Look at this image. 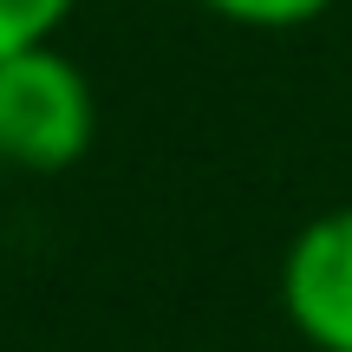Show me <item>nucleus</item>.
Wrapping results in <instances>:
<instances>
[{
	"label": "nucleus",
	"mask_w": 352,
	"mask_h": 352,
	"mask_svg": "<svg viewBox=\"0 0 352 352\" xmlns=\"http://www.w3.org/2000/svg\"><path fill=\"white\" fill-rule=\"evenodd\" d=\"M0 164H7V157H0Z\"/></svg>",
	"instance_id": "obj_5"
},
{
	"label": "nucleus",
	"mask_w": 352,
	"mask_h": 352,
	"mask_svg": "<svg viewBox=\"0 0 352 352\" xmlns=\"http://www.w3.org/2000/svg\"><path fill=\"white\" fill-rule=\"evenodd\" d=\"M196 7H209L228 26H248V33H294V26L320 20L333 0H196Z\"/></svg>",
	"instance_id": "obj_4"
},
{
	"label": "nucleus",
	"mask_w": 352,
	"mask_h": 352,
	"mask_svg": "<svg viewBox=\"0 0 352 352\" xmlns=\"http://www.w3.org/2000/svg\"><path fill=\"white\" fill-rule=\"evenodd\" d=\"M98 138V91L59 46L0 59V157L20 170H72Z\"/></svg>",
	"instance_id": "obj_1"
},
{
	"label": "nucleus",
	"mask_w": 352,
	"mask_h": 352,
	"mask_svg": "<svg viewBox=\"0 0 352 352\" xmlns=\"http://www.w3.org/2000/svg\"><path fill=\"white\" fill-rule=\"evenodd\" d=\"M280 307L314 352H352V202L314 215L287 241Z\"/></svg>",
	"instance_id": "obj_2"
},
{
	"label": "nucleus",
	"mask_w": 352,
	"mask_h": 352,
	"mask_svg": "<svg viewBox=\"0 0 352 352\" xmlns=\"http://www.w3.org/2000/svg\"><path fill=\"white\" fill-rule=\"evenodd\" d=\"M72 7L78 0H0V59L59 39V26L72 20Z\"/></svg>",
	"instance_id": "obj_3"
}]
</instances>
